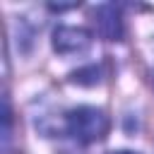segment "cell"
Here are the masks:
<instances>
[{"mask_svg": "<svg viewBox=\"0 0 154 154\" xmlns=\"http://www.w3.org/2000/svg\"><path fill=\"white\" fill-rule=\"evenodd\" d=\"M108 128H111L108 116L96 106H77L65 113V132L82 144L103 140Z\"/></svg>", "mask_w": 154, "mask_h": 154, "instance_id": "cell-1", "label": "cell"}, {"mask_svg": "<svg viewBox=\"0 0 154 154\" xmlns=\"http://www.w3.org/2000/svg\"><path fill=\"white\" fill-rule=\"evenodd\" d=\"M91 46V34L82 26H58L53 31V48L60 55H77Z\"/></svg>", "mask_w": 154, "mask_h": 154, "instance_id": "cell-2", "label": "cell"}, {"mask_svg": "<svg viewBox=\"0 0 154 154\" xmlns=\"http://www.w3.org/2000/svg\"><path fill=\"white\" fill-rule=\"evenodd\" d=\"M94 24L101 38L106 41H120L123 36V19H120V10L116 5H99L94 10Z\"/></svg>", "mask_w": 154, "mask_h": 154, "instance_id": "cell-3", "label": "cell"}, {"mask_svg": "<svg viewBox=\"0 0 154 154\" xmlns=\"http://www.w3.org/2000/svg\"><path fill=\"white\" fill-rule=\"evenodd\" d=\"M2 120H5V130H2V142L5 147L10 144V123H12V113H10V103L5 99V111H2Z\"/></svg>", "mask_w": 154, "mask_h": 154, "instance_id": "cell-4", "label": "cell"}, {"mask_svg": "<svg viewBox=\"0 0 154 154\" xmlns=\"http://www.w3.org/2000/svg\"><path fill=\"white\" fill-rule=\"evenodd\" d=\"M108 154H137V152H130V149H118V152H108Z\"/></svg>", "mask_w": 154, "mask_h": 154, "instance_id": "cell-5", "label": "cell"}, {"mask_svg": "<svg viewBox=\"0 0 154 154\" xmlns=\"http://www.w3.org/2000/svg\"><path fill=\"white\" fill-rule=\"evenodd\" d=\"M152 87H154V72H152Z\"/></svg>", "mask_w": 154, "mask_h": 154, "instance_id": "cell-6", "label": "cell"}]
</instances>
